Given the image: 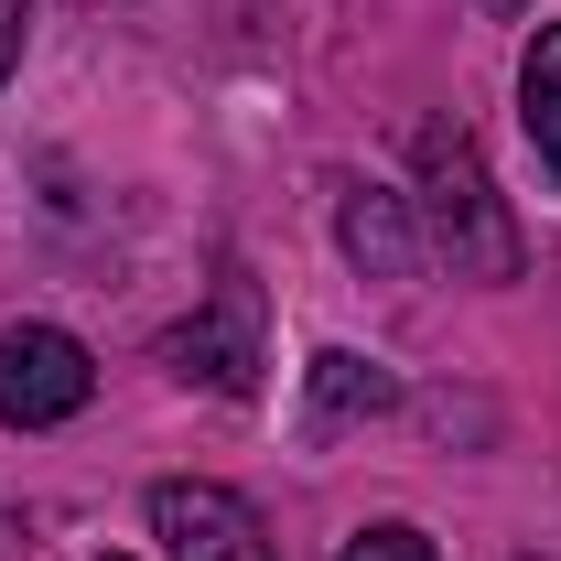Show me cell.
<instances>
[{"mask_svg":"<svg viewBox=\"0 0 561 561\" xmlns=\"http://www.w3.org/2000/svg\"><path fill=\"white\" fill-rule=\"evenodd\" d=\"M411 173H421V238H432V260H454V280H518V216L507 195L486 184V151L476 130H454V119H421L411 130Z\"/></svg>","mask_w":561,"mask_h":561,"instance_id":"obj_1","label":"cell"},{"mask_svg":"<svg viewBox=\"0 0 561 561\" xmlns=\"http://www.w3.org/2000/svg\"><path fill=\"white\" fill-rule=\"evenodd\" d=\"M260 280L249 271H227L206 291V313H184L173 335H162V367L173 378H195V389H216V400H249L260 389V367H271V346H260Z\"/></svg>","mask_w":561,"mask_h":561,"instance_id":"obj_2","label":"cell"},{"mask_svg":"<svg viewBox=\"0 0 561 561\" xmlns=\"http://www.w3.org/2000/svg\"><path fill=\"white\" fill-rule=\"evenodd\" d=\"M98 400V356L76 346L66 324H11L0 335V421L11 432H55Z\"/></svg>","mask_w":561,"mask_h":561,"instance_id":"obj_3","label":"cell"},{"mask_svg":"<svg viewBox=\"0 0 561 561\" xmlns=\"http://www.w3.org/2000/svg\"><path fill=\"white\" fill-rule=\"evenodd\" d=\"M151 540L173 561H280L271 529H260V507L238 486H206V476H173V486H151Z\"/></svg>","mask_w":561,"mask_h":561,"instance_id":"obj_4","label":"cell"},{"mask_svg":"<svg viewBox=\"0 0 561 561\" xmlns=\"http://www.w3.org/2000/svg\"><path fill=\"white\" fill-rule=\"evenodd\" d=\"M335 238H346L356 271H378V280H400V271L421 260V216H411V195H389V184H346Z\"/></svg>","mask_w":561,"mask_h":561,"instance_id":"obj_5","label":"cell"},{"mask_svg":"<svg viewBox=\"0 0 561 561\" xmlns=\"http://www.w3.org/2000/svg\"><path fill=\"white\" fill-rule=\"evenodd\" d=\"M389 400H400V378H389L378 356H346V346L313 356V432H335V421H367V411H389Z\"/></svg>","mask_w":561,"mask_h":561,"instance_id":"obj_6","label":"cell"},{"mask_svg":"<svg viewBox=\"0 0 561 561\" xmlns=\"http://www.w3.org/2000/svg\"><path fill=\"white\" fill-rule=\"evenodd\" d=\"M518 119L540 140V173L561 184V22H540V44H529V66H518Z\"/></svg>","mask_w":561,"mask_h":561,"instance_id":"obj_7","label":"cell"},{"mask_svg":"<svg viewBox=\"0 0 561 561\" xmlns=\"http://www.w3.org/2000/svg\"><path fill=\"white\" fill-rule=\"evenodd\" d=\"M335 561H443V551H432L421 529H400V518H389V529H356V540H346Z\"/></svg>","mask_w":561,"mask_h":561,"instance_id":"obj_8","label":"cell"},{"mask_svg":"<svg viewBox=\"0 0 561 561\" xmlns=\"http://www.w3.org/2000/svg\"><path fill=\"white\" fill-rule=\"evenodd\" d=\"M22 33H33V0H0V87H11V66H22Z\"/></svg>","mask_w":561,"mask_h":561,"instance_id":"obj_9","label":"cell"}]
</instances>
